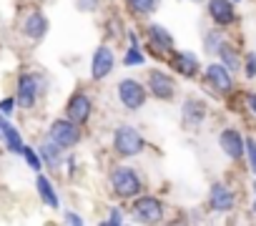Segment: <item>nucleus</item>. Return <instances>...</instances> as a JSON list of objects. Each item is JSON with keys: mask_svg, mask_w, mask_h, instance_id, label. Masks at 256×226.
<instances>
[{"mask_svg": "<svg viewBox=\"0 0 256 226\" xmlns=\"http://www.w3.org/2000/svg\"><path fill=\"white\" fill-rule=\"evenodd\" d=\"M108 188L118 201H134L138 194L146 191V184H144V176L134 166L116 164L108 171Z\"/></svg>", "mask_w": 256, "mask_h": 226, "instance_id": "nucleus-1", "label": "nucleus"}, {"mask_svg": "<svg viewBox=\"0 0 256 226\" xmlns=\"http://www.w3.org/2000/svg\"><path fill=\"white\" fill-rule=\"evenodd\" d=\"M110 148L118 158H136L146 151V138L136 126L118 124L113 128V136H110Z\"/></svg>", "mask_w": 256, "mask_h": 226, "instance_id": "nucleus-2", "label": "nucleus"}, {"mask_svg": "<svg viewBox=\"0 0 256 226\" xmlns=\"http://www.w3.org/2000/svg\"><path fill=\"white\" fill-rule=\"evenodd\" d=\"M46 90V80L43 76L33 73V70H20L16 76V103L20 110H36L40 96Z\"/></svg>", "mask_w": 256, "mask_h": 226, "instance_id": "nucleus-3", "label": "nucleus"}, {"mask_svg": "<svg viewBox=\"0 0 256 226\" xmlns=\"http://www.w3.org/2000/svg\"><path fill=\"white\" fill-rule=\"evenodd\" d=\"M168 216V206L161 196L154 194H138L131 204V218L136 224H161Z\"/></svg>", "mask_w": 256, "mask_h": 226, "instance_id": "nucleus-4", "label": "nucleus"}, {"mask_svg": "<svg viewBox=\"0 0 256 226\" xmlns=\"http://www.w3.org/2000/svg\"><path fill=\"white\" fill-rule=\"evenodd\" d=\"M116 100L120 103V108H126L128 113H138L146 100H148V88L144 80L138 78H120L118 86H116Z\"/></svg>", "mask_w": 256, "mask_h": 226, "instance_id": "nucleus-5", "label": "nucleus"}, {"mask_svg": "<svg viewBox=\"0 0 256 226\" xmlns=\"http://www.w3.org/2000/svg\"><path fill=\"white\" fill-rule=\"evenodd\" d=\"M46 136H48L56 146H60L63 151H73V148L80 146V141H83V126H78V124L70 121L68 116H58V118L50 121Z\"/></svg>", "mask_w": 256, "mask_h": 226, "instance_id": "nucleus-6", "label": "nucleus"}, {"mask_svg": "<svg viewBox=\"0 0 256 226\" xmlns=\"http://www.w3.org/2000/svg\"><path fill=\"white\" fill-rule=\"evenodd\" d=\"M18 30H20V36L28 40V43H43L46 40V36H48V30H50V20H48V16L40 10V8H28L26 13H23V18H20V23H18Z\"/></svg>", "mask_w": 256, "mask_h": 226, "instance_id": "nucleus-7", "label": "nucleus"}, {"mask_svg": "<svg viewBox=\"0 0 256 226\" xmlns=\"http://www.w3.org/2000/svg\"><path fill=\"white\" fill-rule=\"evenodd\" d=\"M144 46L156 56V58H168L174 50H176V40L171 36V30L161 23H148L144 28Z\"/></svg>", "mask_w": 256, "mask_h": 226, "instance_id": "nucleus-8", "label": "nucleus"}, {"mask_svg": "<svg viewBox=\"0 0 256 226\" xmlns=\"http://www.w3.org/2000/svg\"><path fill=\"white\" fill-rule=\"evenodd\" d=\"M144 83H146V88H148V96L156 98V100H164V103L174 100L176 93H178L176 78H174L168 70H164V68H151V70L146 73V80H144Z\"/></svg>", "mask_w": 256, "mask_h": 226, "instance_id": "nucleus-9", "label": "nucleus"}, {"mask_svg": "<svg viewBox=\"0 0 256 226\" xmlns=\"http://www.w3.org/2000/svg\"><path fill=\"white\" fill-rule=\"evenodd\" d=\"M93 98H90V93L86 90V88H78V90H73L70 96H68V100H66V106H63V116H68L70 121H76L78 126H88L90 124V118H93Z\"/></svg>", "mask_w": 256, "mask_h": 226, "instance_id": "nucleus-10", "label": "nucleus"}, {"mask_svg": "<svg viewBox=\"0 0 256 226\" xmlns=\"http://www.w3.org/2000/svg\"><path fill=\"white\" fill-rule=\"evenodd\" d=\"M118 56L110 43H100L90 56V80H106L116 70Z\"/></svg>", "mask_w": 256, "mask_h": 226, "instance_id": "nucleus-11", "label": "nucleus"}, {"mask_svg": "<svg viewBox=\"0 0 256 226\" xmlns=\"http://www.w3.org/2000/svg\"><path fill=\"white\" fill-rule=\"evenodd\" d=\"M204 83L216 93V96H228L234 90V73L221 63V60H214L204 68Z\"/></svg>", "mask_w": 256, "mask_h": 226, "instance_id": "nucleus-12", "label": "nucleus"}, {"mask_svg": "<svg viewBox=\"0 0 256 226\" xmlns=\"http://www.w3.org/2000/svg\"><path fill=\"white\" fill-rule=\"evenodd\" d=\"M166 60H168V68L181 78H196L201 73V58L188 48H181V50L176 48Z\"/></svg>", "mask_w": 256, "mask_h": 226, "instance_id": "nucleus-13", "label": "nucleus"}, {"mask_svg": "<svg viewBox=\"0 0 256 226\" xmlns=\"http://www.w3.org/2000/svg\"><path fill=\"white\" fill-rule=\"evenodd\" d=\"M206 116H208V106H206L204 98H198V96H186V98L181 100V124H184V128L196 131V128L206 121Z\"/></svg>", "mask_w": 256, "mask_h": 226, "instance_id": "nucleus-14", "label": "nucleus"}, {"mask_svg": "<svg viewBox=\"0 0 256 226\" xmlns=\"http://www.w3.org/2000/svg\"><path fill=\"white\" fill-rule=\"evenodd\" d=\"M236 206V194L228 184L224 181H214L208 188V208L214 214H228Z\"/></svg>", "mask_w": 256, "mask_h": 226, "instance_id": "nucleus-15", "label": "nucleus"}, {"mask_svg": "<svg viewBox=\"0 0 256 226\" xmlns=\"http://www.w3.org/2000/svg\"><path fill=\"white\" fill-rule=\"evenodd\" d=\"M218 148L224 151L226 158H231V161H241L244 154H246V138L241 136L238 128L228 126V128H224V131L218 134Z\"/></svg>", "mask_w": 256, "mask_h": 226, "instance_id": "nucleus-16", "label": "nucleus"}, {"mask_svg": "<svg viewBox=\"0 0 256 226\" xmlns=\"http://www.w3.org/2000/svg\"><path fill=\"white\" fill-rule=\"evenodd\" d=\"M206 13L214 26L228 28L236 23V6L234 0H206Z\"/></svg>", "mask_w": 256, "mask_h": 226, "instance_id": "nucleus-17", "label": "nucleus"}, {"mask_svg": "<svg viewBox=\"0 0 256 226\" xmlns=\"http://www.w3.org/2000/svg\"><path fill=\"white\" fill-rule=\"evenodd\" d=\"M38 148V154H40V158H43V166L48 168V171H63V164H66V156H68V151H63L60 146H56L48 136L36 146Z\"/></svg>", "mask_w": 256, "mask_h": 226, "instance_id": "nucleus-18", "label": "nucleus"}, {"mask_svg": "<svg viewBox=\"0 0 256 226\" xmlns=\"http://www.w3.org/2000/svg\"><path fill=\"white\" fill-rule=\"evenodd\" d=\"M0 144L8 148V154H16L20 156V148H23V136H20V128L16 124H10V116L0 113Z\"/></svg>", "mask_w": 256, "mask_h": 226, "instance_id": "nucleus-19", "label": "nucleus"}, {"mask_svg": "<svg viewBox=\"0 0 256 226\" xmlns=\"http://www.w3.org/2000/svg\"><path fill=\"white\" fill-rule=\"evenodd\" d=\"M36 191H38V198H40L43 206H48V208H53V211L60 208V194H58L56 184H53L43 171L36 174Z\"/></svg>", "mask_w": 256, "mask_h": 226, "instance_id": "nucleus-20", "label": "nucleus"}, {"mask_svg": "<svg viewBox=\"0 0 256 226\" xmlns=\"http://www.w3.org/2000/svg\"><path fill=\"white\" fill-rule=\"evenodd\" d=\"M161 6V0H123V8L134 18H151Z\"/></svg>", "mask_w": 256, "mask_h": 226, "instance_id": "nucleus-21", "label": "nucleus"}, {"mask_svg": "<svg viewBox=\"0 0 256 226\" xmlns=\"http://www.w3.org/2000/svg\"><path fill=\"white\" fill-rule=\"evenodd\" d=\"M216 56H218V60H221L231 73L241 70V60H244V58H241V53L236 50V46H231L228 40H224V46L218 48V53H216Z\"/></svg>", "mask_w": 256, "mask_h": 226, "instance_id": "nucleus-22", "label": "nucleus"}, {"mask_svg": "<svg viewBox=\"0 0 256 226\" xmlns=\"http://www.w3.org/2000/svg\"><path fill=\"white\" fill-rule=\"evenodd\" d=\"M224 40H226V33L216 26V28H208L206 33H204V50L208 53V56H216L218 53V48L224 46Z\"/></svg>", "mask_w": 256, "mask_h": 226, "instance_id": "nucleus-23", "label": "nucleus"}, {"mask_svg": "<svg viewBox=\"0 0 256 226\" xmlns=\"http://www.w3.org/2000/svg\"><path fill=\"white\" fill-rule=\"evenodd\" d=\"M120 63L126 68H141L146 63V53H144V46H128L120 56Z\"/></svg>", "mask_w": 256, "mask_h": 226, "instance_id": "nucleus-24", "label": "nucleus"}, {"mask_svg": "<svg viewBox=\"0 0 256 226\" xmlns=\"http://www.w3.org/2000/svg\"><path fill=\"white\" fill-rule=\"evenodd\" d=\"M20 156H23L26 166H28L33 174H38V171H46V166H43V158H40V154H38V148H36V146H28V144H23V148H20Z\"/></svg>", "mask_w": 256, "mask_h": 226, "instance_id": "nucleus-25", "label": "nucleus"}, {"mask_svg": "<svg viewBox=\"0 0 256 226\" xmlns=\"http://www.w3.org/2000/svg\"><path fill=\"white\" fill-rule=\"evenodd\" d=\"M106 38H108V40H123V38H126V28H123L120 16L113 13V16L106 20Z\"/></svg>", "mask_w": 256, "mask_h": 226, "instance_id": "nucleus-26", "label": "nucleus"}, {"mask_svg": "<svg viewBox=\"0 0 256 226\" xmlns=\"http://www.w3.org/2000/svg\"><path fill=\"white\" fill-rule=\"evenodd\" d=\"M100 6H103V0H73V8L78 10V13H98L100 10Z\"/></svg>", "mask_w": 256, "mask_h": 226, "instance_id": "nucleus-27", "label": "nucleus"}, {"mask_svg": "<svg viewBox=\"0 0 256 226\" xmlns=\"http://www.w3.org/2000/svg\"><path fill=\"white\" fill-rule=\"evenodd\" d=\"M103 224H108V226H120V224H126V211H123V206H110Z\"/></svg>", "mask_w": 256, "mask_h": 226, "instance_id": "nucleus-28", "label": "nucleus"}, {"mask_svg": "<svg viewBox=\"0 0 256 226\" xmlns=\"http://www.w3.org/2000/svg\"><path fill=\"white\" fill-rule=\"evenodd\" d=\"M241 70L246 78H256V53H246L241 60Z\"/></svg>", "mask_w": 256, "mask_h": 226, "instance_id": "nucleus-29", "label": "nucleus"}, {"mask_svg": "<svg viewBox=\"0 0 256 226\" xmlns=\"http://www.w3.org/2000/svg\"><path fill=\"white\" fill-rule=\"evenodd\" d=\"M246 161H248V168H251V174H256V138H246Z\"/></svg>", "mask_w": 256, "mask_h": 226, "instance_id": "nucleus-30", "label": "nucleus"}, {"mask_svg": "<svg viewBox=\"0 0 256 226\" xmlns=\"http://www.w3.org/2000/svg\"><path fill=\"white\" fill-rule=\"evenodd\" d=\"M16 110H18L16 96H6V98H0V113H6V116H13Z\"/></svg>", "mask_w": 256, "mask_h": 226, "instance_id": "nucleus-31", "label": "nucleus"}, {"mask_svg": "<svg viewBox=\"0 0 256 226\" xmlns=\"http://www.w3.org/2000/svg\"><path fill=\"white\" fill-rule=\"evenodd\" d=\"M63 224H68V226H83V224H86V218H83L80 214H76V211L66 208V211H63Z\"/></svg>", "mask_w": 256, "mask_h": 226, "instance_id": "nucleus-32", "label": "nucleus"}, {"mask_svg": "<svg viewBox=\"0 0 256 226\" xmlns=\"http://www.w3.org/2000/svg\"><path fill=\"white\" fill-rule=\"evenodd\" d=\"M246 108H248L251 113H256V93H248V96H246Z\"/></svg>", "mask_w": 256, "mask_h": 226, "instance_id": "nucleus-33", "label": "nucleus"}, {"mask_svg": "<svg viewBox=\"0 0 256 226\" xmlns=\"http://www.w3.org/2000/svg\"><path fill=\"white\" fill-rule=\"evenodd\" d=\"M251 191H254V198H256V178H254V186H251Z\"/></svg>", "mask_w": 256, "mask_h": 226, "instance_id": "nucleus-34", "label": "nucleus"}, {"mask_svg": "<svg viewBox=\"0 0 256 226\" xmlns=\"http://www.w3.org/2000/svg\"><path fill=\"white\" fill-rule=\"evenodd\" d=\"M188 3H196L198 6V3H204V0H188Z\"/></svg>", "mask_w": 256, "mask_h": 226, "instance_id": "nucleus-35", "label": "nucleus"}, {"mask_svg": "<svg viewBox=\"0 0 256 226\" xmlns=\"http://www.w3.org/2000/svg\"><path fill=\"white\" fill-rule=\"evenodd\" d=\"M251 211H254V214H256V201H254V206H251Z\"/></svg>", "mask_w": 256, "mask_h": 226, "instance_id": "nucleus-36", "label": "nucleus"}, {"mask_svg": "<svg viewBox=\"0 0 256 226\" xmlns=\"http://www.w3.org/2000/svg\"><path fill=\"white\" fill-rule=\"evenodd\" d=\"M234 3H238V0H234Z\"/></svg>", "mask_w": 256, "mask_h": 226, "instance_id": "nucleus-37", "label": "nucleus"}]
</instances>
